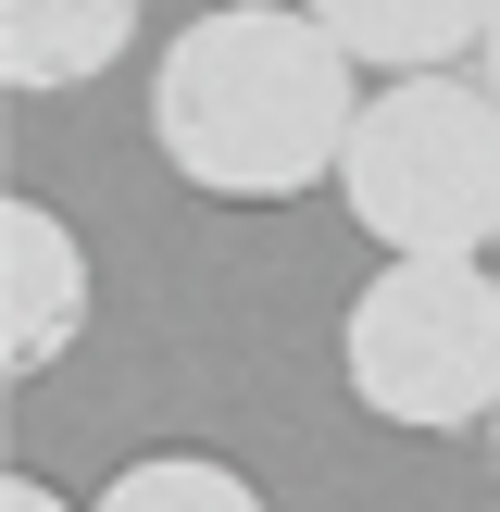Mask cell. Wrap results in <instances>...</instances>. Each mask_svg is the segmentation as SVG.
I'll return each instance as SVG.
<instances>
[{
    "label": "cell",
    "instance_id": "cell-4",
    "mask_svg": "<svg viewBox=\"0 0 500 512\" xmlns=\"http://www.w3.org/2000/svg\"><path fill=\"white\" fill-rule=\"evenodd\" d=\"M0 250H13V325H0V363L13 375H50L88 325V250L63 238L50 200H0Z\"/></svg>",
    "mask_w": 500,
    "mask_h": 512
},
{
    "label": "cell",
    "instance_id": "cell-9",
    "mask_svg": "<svg viewBox=\"0 0 500 512\" xmlns=\"http://www.w3.org/2000/svg\"><path fill=\"white\" fill-rule=\"evenodd\" d=\"M475 63H488V88H500V13H488V50H475Z\"/></svg>",
    "mask_w": 500,
    "mask_h": 512
},
{
    "label": "cell",
    "instance_id": "cell-1",
    "mask_svg": "<svg viewBox=\"0 0 500 512\" xmlns=\"http://www.w3.org/2000/svg\"><path fill=\"white\" fill-rule=\"evenodd\" d=\"M363 125V50L313 0H213L150 63V150L200 200H300Z\"/></svg>",
    "mask_w": 500,
    "mask_h": 512
},
{
    "label": "cell",
    "instance_id": "cell-6",
    "mask_svg": "<svg viewBox=\"0 0 500 512\" xmlns=\"http://www.w3.org/2000/svg\"><path fill=\"white\" fill-rule=\"evenodd\" d=\"M313 13L338 25L375 75H425V63L488 50V13H500V0H313Z\"/></svg>",
    "mask_w": 500,
    "mask_h": 512
},
{
    "label": "cell",
    "instance_id": "cell-10",
    "mask_svg": "<svg viewBox=\"0 0 500 512\" xmlns=\"http://www.w3.org/2000/svg\"><path fill=\"white\" fill-rule=\"evenodd\" d=\"M488 450H500V413H488Z\"/></svg>",
    "mask_w": 500,
    "mask_h": 512
},
{
    "label": "cell",
    "instance_id": "cell-3",
    "mask_svg": "<svg viewBox=\"0 0 500 512\" xmlns=\"http://www.w3.org/2000/svg\"><path fill=\"white\" fill-rule=\"evenodd\" d=\"M338 200L375 250H500V88L488 75H388L338 150Z\"/></svg>",
    "mask_w": 500,
    "mask_h": 512
},
{
    "label": "cell",
    "instance_id": "cell-2",
    "mask_svg": "<svg viewBox=\"0 0 500 512\" xmlns=\"http://www.w3.org/2000/svg\"><path fill=\"white\" fill-rule=\"evenodd\" d=\"M338 375L375 425L463 438L500 413V263L488 250H388L338 325Z\"/></svg>",
    "mask_w": 500,
    "mask_h": 512
},
{
    "label": "cell",
    "instance_id": "cell-5",
    "mask_svg": "<svg viewBox=\"0 0 500 512\" xmlns=\"http://www.w3.org/2000/svg\"><path fill=\"white\" fill-rule=\"evenodd\" d=\"M125 38H138V0H0V88H88Z\"/></svg>",
    "mask_w": 500,
    "mask_h": 512
},
{
    "label": "cell",
    "instance_id": "cell-7",
    "mask_svg": "<svg viewBox=\"0 0 500 512\" xmlns=\"http://www.w3.org/2000/svg\"><path fill=\"white\" fill-rule=\"evenodd\" d=\"M100 512H263V488L238 463H213V450H138L100 488Z\"/></svg>",
    "mask_w": 500,
    "mask_h": 512
},
{
    "label": "cell",
    "instance_id": "cell-8",
    "mask_svg": "<svg viewBox=\"0 0 500 512\" xmlns=\"http://www.w3.org/2000/svg\"><path fill=\"white\" fill-rule=\"evenodd\" d=\"M0 512H75V500L50 488V475H0Z\"/></svg>",
    "mask_w": 500,
    "mask_h": 512
}]
</instances>
